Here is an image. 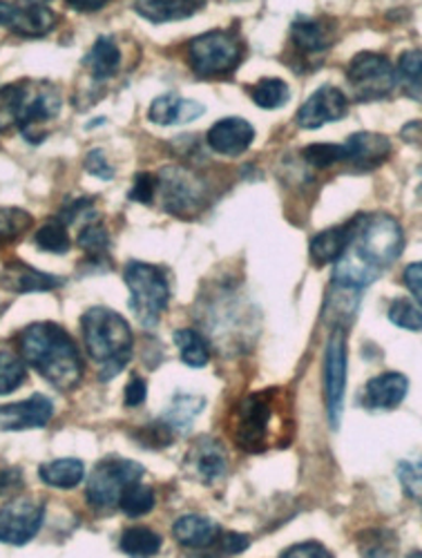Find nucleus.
<instances>
[{
    "instance_id": "obj_35",
    "label": "nucleus",
    "mask_w": 422,
    "mask_h": 558,
    "mask_svg": "<svg viewBox=\"0 0 422 558\" xmlns=\"http://www.w3.org/2000/svg\"><path fill=\"white\" fill-rule=\"evenodd\" d=\"M32 215L21 208H0V248L19 242L32 228Z\"/></svg>"
},
{
    "instance_id": "obj_42",
    "label": "nucleus",
    "mask_w": 422,
    "mask_h": 558,
    "mask_svg": "<svg viewBox=\"0 0 422 558\" xmlns=\"http://www.w3.org/2000/svg\"><path fill=\"white\" fill-rule=\"evenodd\" d=\"M85 170L94 177H99V179H112L114 177V168L108 163L104 150H99V148H94L92 153H87Z\"/></svg>"
},
{
    "instance_id": "obj_2",
    "label": "nucleus",
    "mask_w": 422,
    "mask_h": 558,
    "mask_svg": "<svg viewBox=\"0 0 422 558\" xmlns=\"http://www.w3.org/2000/svg\"><path fill=\"white\" fill-rule=\"evenodd\" d=\"M19 353L38 374L61 391L83 378V362L72 336L55 322H36L19 333Z\"/></svg>"
},
{
    "instance_id": "obj_9",
    "label": "nucleus",
    "mask_w": 422,
    "mask_h": 558,
    "mask_svg": "<svg viewBox=\"0 0 422 558\" xmlns=\"http://www.w3.org/2000/svg\"><path fill=\"white\" fill-rule=\"evenodd\" d=\"M347 81L351 85L355 101H381L387 99L398 85V74L391 61L383 54L362 52L353 57L347 68Z\"/></svg>"
},
{
    "instance_id": "obj_36",
    "label": "nucleus",
    "mask_w": 422,
    "mask_h": 558,
    "mask_svg": "<svg viewBox=\"0 0 422 558\" xmlns=\"http://www.w3.org/2000/svg\"><path fill=\"white\" fill-rule=\"evenodd\" d=\"M25 378V362L12 351H0V396H8L21 389Z\"/></svg>"
},
{
    "instance_id": "obj_30",
    "label": "nucleus",
    "mask_w": 422,
    "mask_h": 558,
    "mask_svg": "<svg viewBox=\"0 0 422 558\" xmlns=\"http://www.w3.org/2000/svg\"><path fill=\"white\" fill-rule=\"evenodd\" d=\"M121 549L132 558H153L161 549V536L148 527H130L121 534Z\"/></svg>"
},
{
    "instance_id": "obj_13",
    "label": "nucleus",
    "mask_w": 422,
    "mask_h": 558,
    "mask_svg": "<svg viewBox=\"0 0 422 558\" xmlns=\"http://www.w3.org/2000/svg\"><path fill=\"white\" fill-rule=\"evenodd\" d=\"M349 112V99L336 85H322L298 110V125L304 130H317L326 123L345 119Z\"/></svg>"
},
{
    "instance_id": "obj_4",
    "label": "nucleus",
    "mask_w": 422,
    "mask_h": 558,
    "mask_svg": "<svg viewBox=\"0 0 422 558\" xmlns=\"http://www.w3.org/2000/svg\"><path fill=\"white\" fill-rule=\"evenodd\" d=\"M87 355L99 368V380L108 383L128 366L132 357V331L123 315L112 308L94 306L81 317Z\"/></svg>"
},
{
    "instance_id": "obj_48",
    "label": "nucleus",
    "mask_w": 422,
    "mask_h": 558,
    "mask_svg": "<svg viewBox=\"0 0 422 558\" xmlns=\"http://www.w3.org/2000/svg\"><path fill=\"white\" fill-rule=\"evenodd\" d=\"M74 12H97V10H104L106 8V0H83V3H79V0H72V3H68Z\"/></svg>"
},
{
    "instance_id": "obj_44",
    "label": "nucleus",
    "mask_w": 422,
    "mask_h": 558,
    "mask_svg": "<svg viewBox=\"0 0 422 558\" xmlns=\"http://www.w3.org/2000/svg\"><path fill=\"white\" fill-rule=\"evenodd\" d=\"M405 284L411 291V295L415 298V302L422 306V262L409 264L405 268Z\"/></svg>"
},
{
    "instance_id": "obj_28",
    "label": "nucleus",
    "mask_w": 422,
    "mask_h": 558,
    "mask_svg": "<svg viewBox=\"0 0 422 558\" xmlns=\"http://www.w3.org/2000/svg\"><path fill=\"white\" fill-rule=\"evenodd\" d=\"M206 407V400L202 396H188L179 393L172 398L168 409L164 411V423L172 429H185L195 423V417Z\"/></svg>"
},
{
    "instance_id": "obj_5",
    "label": "nucleus",
    "mask_w": 422,
    "mask_h": 558,
    "mask_svg": "<svg viewBox=\"0 0 422 558\" xmlns=\"http://www.w3.org/2000/svg\"><path fill=\"white\" fill-rule=\"evenodd\" d=\"M123 279L130 291V308L141 327L148 331L157 329L170 302L166 275L153 264L130 262L123 268Z\"/></svg>"
},
{
    "instance_id": "obj_27",
    "label": "nucleus",
    "mask_w": 422,
    "mask_h": 558,
    "mask_svg": "<svg viewBox=\"0 0 422 558\" xmlns=\"http://www.w3.org/2000/svg\"><path fill=\"white\" fill-rule=\"evenodd\" d=\"M38 474L45 485L57 487V489H72L83 481L85 468L76 458H59L43 464Z\"/></svg>"
},
{
    "instance_id": "obj_29",
    "label": "nucleus",
    "mask_w": 422,
    "mask_h": 558,
    "mask_svg": "<svg viewBox=\"0 0 422 558\" xmlns=\"http://www.w3.org/2000/svg\"><path fill=\"white\" fill-rule=\"evenodd\" d=\"M396 74L405 97L422 104V52L420 50L405 52L398 61Z\"/></svg>"
},
{
    "instance_id": "obj_46",
    "label": "nucleus",
    "mask_w": 422,
    "mask_h": 558,
    "mask_svg": "<svg viewBox=\"0 0 422 558\" xmlns=\"http://www.w3.org/2000/svg\"><path fill=\"white\" fill-rule=\"evenodd\" d=\"M23 487V474L16 468H8V470H0V496H8L14 494Z\"/></svg>"
},
{
    "instance_id": "obj_8",
    "label": "nucleus",
    "mask_w": 422,
    "mask_h": 558,
    "mask_svg": "<svg viewBox=\"0 0 422 558\" xmlns=\"http://www.w3.org/2000/svg\"><path fill=\"white\" fill-rule=\"evenodd\" d=\"M141 476H144V464L123 458H108L89 474L85 498L94 509H110L119 505L123 489L141 481Z\"/></svg>"
},
{
    "instance_id": "obj_14",
    "label": "nucleus",
    "mask_w": 422,
    "mask_h": 558,
    "mask_svg": "<svg viewBox=\"0 0 422 558\" xmlns=\"http://www.w3.org/2000/svg\"><path fill=\"white\" fill-rule=\"evenodd\" d=\"M0 27L25 38H40L57 27V14L45 3H0Z\"/></svg>"
},
{
    "instance_id": "obj_3",
    "label": "nucleus",
    "mask_w": 422,
    "mask_h": 558,
    "mask_svg": "<svg viewBox=\"0 0 422 558\" xmlns=\"http://www.w3.org/2000/svg\"><path fill=\"white\" fill-rule=\"evenodd\" d=\"M61 112V92L50 81L23 78L0 87V134L16 128L29 144L34 132L57 119Z\"/></svg>"
},
{
    "instance_id": "obj_18",
    "label": "nucleus",
    "mask_w": 422,
    "mask_h": 558,
    "mask_svg": "<svg viewBox=\"0 0 422 558\" xmlns=\"http://www.w3.org/2000/svg\"><path fill=\"white\" fill-rule=\"evenodd\" d=\"M255 138V128L240 117H226L208 130V146L224 157L244 155Z\"/></svg>"
},
{
    "instance_id": "obj_39",
    "label": "nucleus",
    "mask_w": 422,
    "mask_h": 558,
    "mask_svg": "<svg viewBox=\"0 0 422 558\" xmlns=\"http://www.w3.org/2000/svg\"><path fill=\"white\" fill-rule=\"evenodd\" d=\"M79 246H81L85 253H89L92 257L104 255L106 248L110 246V238H108L106 226H104L101 221L87 223V226L81 230V235H79Z\"/></svg>"
},
{
    "instance_id": "obj_45",
    "label": "nucleus",
    "mask_w": 422,
    "mask_h": 558,
    "mask_svg": "<svg viewBox=\"0 0 422 558\" xmlns=\"http://www.w3.org/2000/svg\"><path fill=\"white\" fill-rule=\"evenodd\" d=\"M146 393H148V387H146V380L134 376L128 387H125V404L128 407H138L146 402Z\"/></svg>"
},
{
    "instance_id": "obj_37",
    "label": "nucleus",
    "mask_w": 422,
    "mask_h": 558,
    "mask_svg": "<svg viewBox=\"0 0 422 558\" xmlns=\"http://www.w3.org/2000/svg\"><path fill=\"white\" fill-rule=\"evenodd\" d=\"M389 319L400 329L422 331V311L405 298H398L389 306Z\"/></svg>"
},
{
    "instance_id": "obj_6",
    "label": "nucleus",
    "mask_w": 422,
    "mask_h": 558,
    "mask_svg": "<svg viewBox=\"0 0 422 558\" xmlns=\"http://www.w3.org/2000/svg\"><path fill=\"white\" fill-rule=\"evenodd\" d=\"M242 57L244 45L240 36L230 29H213L200 34L185 48L188 65L202 78H219L232 74L240 68Z\"/></svg>"
},
{
    "instance_id": "obj_17",
    "label": "nucleus",
    "mask_w": 422,
    "mask_h": 558,
    "mask_svg": "<svg viewBox=\"0 0 422 558\" xmlns=\"http://www.w3.org/2000/svg\"><path fill=\"white\" fill-rule=\"evenodd\" d=\"M185 472L204 485L217 483L226 470L228 460L224 447L215 438H200L185 456Z\"/></svg>"
},
{
    "instance_id": "obj_16",
    "label": "nucleus",
    "mask_w": 422,
    "mask_h": 558,
    "mask_svg": "<svg viewBox=\"0 0 422 558\" xmlns=\"http://www.w3.org/2000/svg\"><path fill=\"white\" fill-rule=\"evenodd\" d=\"M65 284L63 277L50 275V272H43L25 262H8L0 270V287L10 293H47V291H55L59 287Z\"/></svg>"
},
{
    "instance_id": "obj_33",
    "label": "nucleus",
    "mask_w": 422,
    "mask_h": 558,
    "mask_svg": "<svg viewBox=\"0 0 422 558\" xmlns=\"http://www.w3.org/2000/svg\"><path fill=\"white\" fill-rule=\"evenodd\" d=\"M34 242L40 251L45 253H55V255H65L72 248L70 242V232L68 226L59 219L45 221L36 232H34Z\"/></svg>"
},
{
    "instance_id": "obj_34",
    "label": "nucleus",
    "mask_w": 422,
    "mask_h": 558,
    "mask_svg": "<svg viewBox=\"0 0 422 558\" xmlns=\"http://www.w3.org/2000/svg\"><path fill=\"white\" fill-rule=\"evenodd\" d=\"M155 492L153 487L148 485H141V481L128 485L121 494V500H119V507L123 514L132 517V519H138V517H146L150 514V511L155 509Z\"/></svg>"
},
{
    "instance_id": "obj_10",
    "label": "nucleus",
    "mask_w": 422,
    "mask_h": 558,
    "mask_svg": "<svg viewBox=\"0 0 422 558\" xmlns=\"http://www.w3.org/2000/svg\"><path fill=\"white\" fill-rule=\"evenodd\" d=\"M161 204L177 217H191L206 204V183L191 170L172 166L159 174Z\"/></svg>"
},
{
    "instance_id": "obj_12",
    "label": "nucleus",
    "mask_w": 422,
    "mask_h": 558,
    "mask_svg": "<svg viewBox=\"0 0 422 558\" xmlns=\"http://www.w3.org/2000/svg\"><path fill=\"white\" fill-rule=\"evenodd\" d=\"M45 519V505L38 498L23 496L0 507V541L8 545L29 543Z\"/></svg>"
},
{
    "instance_id": "obj_32",
    "label": "nucleus",
    "mask_w": 422,
    "mask_h": 558,
    "mask_svg": "<svg viewBox=\"0 0 422 558\" xmlns=\"http://www.w3.org/2000/svg\"><path fill=\"white\" fill-rule=\"evenodd\" d=\"M174 344L179 349V355H181V362H185L188 366H195V368H202L208 364L210 360V349H208V342L193 329H179L174 331Z\"/></svg>"
},
{
    "instance_id": "obj_31",
    "label": "nucleus",
    "mask_w": 422,
    "mask_h": 558,
    "mask_svg": "<svg viewBox=\"0 0 422 558\" xmlns=\"http://www.w3.org/2000/svg\"><path fill=\"white\" fill-rule=\"evenodd\" d=\"M249 95L260 108L277 110L289 104L291 89L281 78H260L255 85L249 87Z\"/></svg>"
},
{
    "instance_id": "obj_21",
    "label": "nucleus",
    "mask_w": 422,
    "mask_h": 558,
    "mask_svg": "<svg viewBox=\"0 0 422 558\" xmlns=\"http://www.w3.org/2000/svg\"><path fill=\"white\" fill-rule=\"evenodd\" d=\"M206 112V108L200 101L183 99L179 95H164L157 97L148 110V119L157 125H179L191 123L200 119Z\"/></svg>"
},
{
    "instance_id": "obj_7",
    "label": "nucleus",
    "mask_w": 422,
    "mask_h": 558,
    "mask_svg": "<svg viewBox=\"0 0 422 558\" xmlns=\"http://www.w3.org/2000/svg\"><path fill=\"white\" fill-rule=\"evenodd\" d=\"M277 389L260 391L249 396L238 413H234V440L251 453H262L268 449V438L275 436V417H277Z\"/></svg>"
},
{
    "instance_id": "obj_1",
    "label": "nucleus",
    "mask_w": 422,
    "mask_h": 558,
    "mask_svg": "<svg viewBox=\"0 0 422 558\" xmlns=\"http://www.w3.org/2000/svg\"><path fill=\"white\" fill-rule=\"evenodd\" d=\"M405 248L400 223L389 215H360L353 240L336 262L334 284L360 291L375 282Z\"/></svg>"
},
{
    "instance_id": "obj_41",
    "label": "nucleus",
    "mask_w": 422,
    "mask_h": 558,
    "mask_svg": "<svg viewBox=\"0 0 422 558\" xmlns=\"http://www.w3.org/2000/svg\"><path fill=\"white\" fill-rule=\"evenodd\" d=\"M157 191H159V174L138 172L132 183L130 199L138 204H153L157 197Z\"/></svg>"
},
{
    "instance_id": "obj_25",
    "label": "nucleus",
    "mask_w": 422,
    "mask_h": 558,
    "mask_svg": "<svg viewBox=\"0 0 422 558\" xmlns=\"http://www.w3.org/2000/svg\"><path fill=\"white\" fill-rule=\"evenodd\" d=\"M83 68L94 81L112 78L121 68V50L114 38L99 36L83 59Z\"/></svg>"
},
{
    "instance_id": "obj_47",
    "label": "nucleus",
    "mask_w": 422,
    "mask_h": 558,
    "mask_svg": "<svg viewBox=\"0 0 422 558\" xmlns=\"http://www.w3.org/2000/svg\"><path fill=\"white\" fill-rule=\"evenodd\" d=\"M249 545H251V538H249V536L234 534V532L226 534L224 541H221V547H224L226 554H240V551H244Z\"/></svg>"
},
{
    "instance_id": "obj_49",
    "label": "nucleus",
    "mask_w": 422,
    "mask_h": 558,
    "mask_svg": "<svg viewBox=\"0 0 422 558\" xmlns=\"http://www.w3.org/2000/svg\"><path fill=\"white\" fill-rule=\"evenodd\" d=\"M409 558H422V551H413Z\"/></svg>"
},
{
    "instance_id": "obj_19",
    "label": "nucleus",
    "mask_w": 422,
    "mask_h": 558,
    "mask_svg": "<svg viewBox=\"0 0 422 558\" xmlns=\"http://www.w3.org/2000/svg\"><path fill=\"white\" fill-rule=\"evenodd\" d=\"M347 161L358 170H373L391 157V142L378 132H355L342 144Z\"/></svg>"
},
{
    "instance_id": "obj_43",
    "label": "nucleus",
    "mask_w": 422,
    "mask_h": 558,
    "mask_svg": "<svg viewBox=\"0 0 422 558\" xmlns=\"http://www.w3.org/2000/svg\"><path fill=\"white\" fill-rule=\"evenodd\" d=\"M281 558H334V556L319 543H300L289 547L285 554H281Z\"/></svg>"
},
{
    "instance_id": "obj_11",
    "label": "nucleus",
    "mask_w": 422,
    "mask_h": 558,
    "mask_svg": "<svg viewBox=\"0 0 422 558\" xmlns=\"http://www.w3.org/2000/svg\"><path fill=\"white\" fill-rule=\"evenodd\" d=\"M347 389V331L336 329L328 338L324 355V398L331 427L338 429Z\"/></svg>"
},
{
    "instance_id": "obj_22",
    "label": "nucleus",
    "mask_w": 422,
    "mask_h": 558,
    "mask_svg": "<svg viewBox=\"0 0 422 558\" xmlns=\"http://www.w3.org/2000/svg\"><path fill=\"white\" fill-rule=\"evenodd\" d=\"M409 391V380L402 374H383L369 380L364 389V404L369 409L389 411L396 409Z\"/></svg>"
},
{
    "instance_id": "obj_20",
    "label": "nucleus",
    "mask_w": 422,
    "mask_h": 558,
    "mask_svg": "<svg viewBox=\"0 0 422 558\" xmlns=\"http://www.w3.org/2000/svg\"><path fill=\"white\" fill-rule=\"evenodd\" d=\"M355 226H358V217L349 219L342 226H334V228H326V230L317 232V235L311 240V259L317 266L338 262L353 240Z\"/></svg>"
},
{
    "instance_id": "obj_15",
    "label": "nucleus",
    "mask_w": 422,
    "mask_h": 558,
    "mask_svg": "<svg viewBox=\"0 0 422 558\" xmlns=\"http://www.w3.org/2000/svg\"><path fill=\"white\" fill-rule=\"evenodd\" d=\"M52 400L36 393L23 402H10L0 407V432H25L45 427L52 421Z\"/></svg>"
},
{
    "instance_id": "obj_38",
    "label": "nucleus",
    "mask_w": 422,
    "mask_h": 558,
    "mask_svg": "<svg viewBox=\"0 0 422 558\" xmlns=\"http://www.w3.org/2000/svg\"><path fill=\"white\" fill-rule=\"evenodd\" d=\"M302 157L313 166V168H331L336 163H345L347 155L342 146H334V144H313L306 146Z\"/></svg>"
},
{
    "instance_id": "obj_26",
    "label": "nucleus",
    "mask_w": 422,
    "mask_h": 558,
    "mask_svg": "<svg viewBox=\"0 0 422 558\" xmlns=\"http://www.w3.org/2000/svg\"><path fill=\"white\" fill-rule=\"evenodd\" d=\"M172 534L174 538L185 545V547H195V549H202V547H208L213 545L221 530L215 521L206 519V517H200V514H188V517H181L174 525H172Z\"/></svg>"
},
{
    "instance_id": "obj_23",
    "label": "nucleus",
    "mask_w": 422,
    "mask_h": 558,
    "mask_svg": "<svg viewBox=\"0 0 422 558\" xmlns=\"http://www.w3.org/2000/svg\"><path fill=\"white\" fill-rule=\"evenodd\" d=\"M336 32L319 19H298L291 27V40L304 54H319L334 45Z\"/></svg>"
},
{
    "instance_id": "obj_40",
    "label": "nucleus",
    "mask_w": 422,
    "mask_h": 558,
    "mask_svg": "<svg viewBox=\"0 0 422 558\" xmlns=\"http://www.w3.org/2000/svg\"><path fill=\"white\" fill-rule=\"evenodd\" d=\"M398 478L405 487V492L415 498L422 500V460H405L398 464Z\"/></svg>"
},
{
    "instance_id": "obj_24",
    "label": "nucleus",
    "mask_w": 422,
    "mask_h": 558,
    "mask_svg": "<svg viewBox=\"0 0 422 558\" xmlns=\"http://www.w3.org/2000/svg\"><path fill=\"white\" fill-rule=\"evenodd\" d=\"M204 5L206 3H195V0H141L134 3V12L150 23H172L195 16Z\"/></svg>"
}]
</instances>
